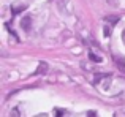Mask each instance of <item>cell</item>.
Instances as JSON below:
<instances>
[{
	"label": "cell",
	"mask_w": 125,
	"mask_h": 117,
	"mask_svg": "<svg viewBox=\"0 0 125 117\" xmlns=\"http://www.w3.org/2000/svg\"><path fill=\"white\" fill-rule=\"evenodd\" d=\"M21 25H22V29H24L25 32H29V30H30V16H27V18H24V19H22Z\"/></svg>",
	"instance_id": "7a4b0ae2"
},
{
	"label": "cell",
	"mask_w": 125,
	"mask_h": 117,
	"mask_svg": "<svg viewBox=\"0 0 125 117\" xmlns=\"http://www.w3.org/2000/svg\"><path fill=\"white\" fill-rule=\"evenodd\" d=\"M87 117H97V114H95V111H90L87 112Z\"/></svg>",
	"instance_id": "52a82bcc"
},
{
	"label": "cell",
	"mask_w": 125,
	"mask_h": 117,
	"mask_svg": "<svg viewBox=\"0 0 125 117\" xmlns=\"http://www.w3.org/2000/svg\"><path fill=\"white\" fill-rule=\"evenodd\" d=\"M119 16H106V18H104V21H106V22H111V24H117V22H119Z\"/></svg>",
	"instance_id": "3957f363"
},
{
	"label": "cell",
	"mask_w": 125,
	"mask_h": 117,
	"mask_svg": "<svg viewBox=\"0 0 125 117\" xmlns=\"http://www.w3.org/2000/svg\"><path fill=\"white\" fill-rule=\"evenodd\" d=\"M46 71H48V65H46L44 62H41V63H40V67L37 68V71H35L33 74H35V76H41V74H44Z\"/></svg>",
	"instance_id": "6da1fadb"
},
{
	"label": "cell",
	"mask_w": 125,
	"mask_h": 117,
	"mask_svg": "<svg viewBox=\"0 0 125 117\" xmlns=\"http://www.w3.org/2000/svg\"><path fill=\"white\" fill-rule=\"evenodd\" d=\"M89 58L90 60H94V62H101V57H98V56H95L92 51H89Z\"/></svg>",
	"instance_id": "277c9868"
},
{
	"label": "cell",
	"mask_w": 125,
	"mask_h": 117,
	"mask_svg": "<svg viewBox=\"0 0 125 117\" xmlns=\"http://www.w3.org/2000/svg\"><path fill=\"white\" fill-rule=\"evenodd\" d=\"M104 37H109V29H108V25H104Z\"/></svg>",
	"instance_id": "8992f818"
},
{
	"label": "cell",
	"mask_w": 125,
	"mask_h": 117,
	"mask_svg": "<svg viewBox=\"0 0 125 117\" xmlns=\"http://www.w3.org/2000/svg\"><path fill=\"white\" fill-rule=\"evenodd\" d=\"M11 117H19V116H18V108H14V109L11 111Z\"/></svg>",
	"instance_id": "5b68a950"
},
{
	"label": "cell",
	"mask_w": 125,
	"mask_h": 117,
	"mask_svg": "<svg viewBox=\"0 0 125 117\" xmlns=\"http://www.w3.org/2000/svg\"><path fill=\"white\" fill-rule=\"evenodd\" d=\"M62 116H63V111H60V109H59V111H57V116H55V117H62Z\"/></svg>",
	"instance_id": "ba28073f"
}]
</instances>
